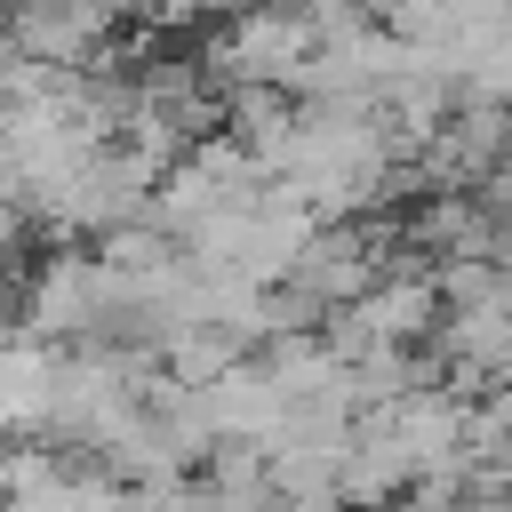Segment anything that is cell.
<instances>
[{
    "label": "cell",
    "instance_id": "obj_10",
    "mask_svg": "<svg viewBox=\"0 0 512 512\" xmlns=\"http://www.w3.org/2000/svg\"><path fill=\"white\" fill-rule=\"evenodd\" d=\"M488 264H504V272H512V216H496V248H488Z\"/></svg>",
    "mask_w": 512,
    "mask_h": 512
},
{
    "label": "cell",
    "instance_id": "obj_4",
    "mask_svg": "<svg viewBox=\"0 0 512 512\" xmlns=\"http://www.w3.org/2000/svg\"><path fill=\"white\" fill-rule=\"evenodd\" d=\"M200 400H208L216 448H224V440H248V448H264V440L280 432V416H288V392L272 384V368H264L256 352H248V360H240L232 376H216V384H208Z\"/></svg>",
    "mask_w": 512,
    "mask_h": 512
},
{
    "label": "cell",
    "instance_id": "obj_6",
    "mask_svg": "<svg viewBox=\"0 0 512 512\" xmlns=\"http://www.w3.org/2000/svg\"><path fill=\"white\" fill-rule=\"evenodd\" d=\"M48 384H56V344L8 328V336H0V416L16 424V440H40V424H48Z\"/></svg>",
    "mask_w": 512,
    "mask_h": 512
},
{
    "label": "cell",
    "instance_id": "obj_9",
    "mask_svg": "<svg viewBox=\"0 0 512 512\" xmlns=\"http://www.w3.org/2000/svg\"><path fill=\"white\" fill-rule=\"evenodd\" d=\"M480 200H488L496 216H512V152H504V160L488 168V184H480Z\"/></svg>",
    "mask_w": 512,
    "mask_h": 512
},
{
    "label": "cell",
    "instance_id": "obj_8",
    "mask_svg": "<svg viewBox=\"0 0 512 512\" xmlns=\"http://www.w3.org/2000/svg\"><path fill=\"white\" fill-rule=\"evenodd\" d=\"M440 312H512V272L504 264H440Z\"/></svg>",
    "mask_w": 512,
    "mask_h": 512
},
{
    "label": "cell",
    "instance_id": "obj_5",
    "mask_svg": "<svg viewBox=\"0 0 512 512\" xmlns=\"http://www.w3.org/2000/svg\"><path fill=\"white\" fill-rule=\"evenodd\" d=\"M408 488H416V464H408V448L392 440V424H384V416H360V432H352V456H344V512L408 504Z\"/></svg>",
    "mask_w": 512,
    "mask_h": 512
},
{
    "label": "cell",
    "instance_id": "obj_11",
    "mask_svg": "<svg viewBox=\"0 0 512 512\" xmlns=\"http://www.w3.org/2000/svg\"><path fill=\"white\" fill-rule=\"evenodd\" d=\"M0 512H8V456H0Z\"/></svg>",
    "mask_w": 512,
    "mask_h": 512
},
{
    "label": "cell",
    "instance_id": "obj_1",
    "mask_svg": "<svg viewBox=\"0 0 512 512\" xmlns=\"http://www.w3.org/2000/svg\"><path fill=\"white\" fill-rule=\"evenodd\" d=\"M16 328L40 336V344H104L112 336V272L96 264V248H56L32 264L24 280V304H16Z\"/></svg>",
    "mask_w": 512,
    "mask_h": 512
},
{
    "label": "cell",
    "instance_id": "obj_2",
    "mask_svg": "<svg viewBox=\"0 0 512 512\" xmlns=\"http://www.w3.org/2000/svg\"><path fill=\"white\" fill-rule=\"evenodd\" d=\"M152 168L144 160H128L120 144H104L64 192H48L40 208H24V216H40L56 240H112V232H128V224H144L152 216Z\"/></svg>",
    "mask_w": 512,
    "mask_h": 512
},
{
    "label": "cell",
    "instance_id": "obj_3",
    "mask_svg": "<svg viewBox=\"0 0 512 512\" xmlns=\"http://www.w3.org/2000/svg\"><path fill=\"white\" fill-rule=\"evenodd\" d=\"M344 320L368 344H432V328H440V280L432 272H384L360 304H344Z\"/></svg>",
    "mask_w": 512,
    "mask_h": 512
},
{
    "label": "cell",
    "instance_id": "obj_7",
    "mask_svg": "<svg viewBox=\"0 0 512 512\" xmlns=\"http://www.w3.org/2000/svg\"><path fill=\"white\" fill-rule=\"evenodd\" d=\"M240 360H248V344L224 336V328H184V336L160 344V376H176V384H192V392H208V384L232 376Z\"/></svg>",
    "mask_w": 512,
    "mask_h": 512
}]
</instances>
